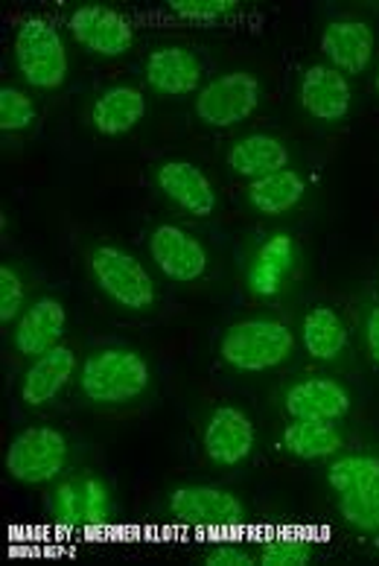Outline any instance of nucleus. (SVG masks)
<instances>
[{
    "label": "nucleus",
    "mask_w": 379,
    "mask_h": 566,
    "mask_svg": "<svg viewBox=\"0 0 379 566\" xmlns=\"http://www.w3.org/2000/svg\"><path fill=\"white\" fill-rule=\"evenodd\" d=\"M50 511L62 526H85V488L80 482H65L50 496Z\"/></svg>",
    "instance_id": "obj_26"
},
{
    "label": "nucleus",
    "mask_w": 379,
    "mask_h": 566,
    "mask_svg": "<svg viewBox=\"0 0 379 566\" xmlns=\"http://www.w3.org/2000/svg\"><path fill=\"white\" fill-rule=\"evenodd\" d=\"M283 450L295 459H324L341 447V436L333 423L318 421H295L283 429Z\"/></svg>",
    "instance_id": "obj_22"
},
{
    "label": "nucleus",
    "mask_w": 379,
    "mask_h": 566,
    "mask_svg": "<svg viewBox=\"0 0 379 566\" xmlns=\"http://www.w3.org/2000/svg\"><path fill=\"white\" fill-rule=\"evenodd\" d=\"M62 333H65V307L56 298H39L33 307L21 313L12 342H15L18 354L41 356L50 348H56Z\"/></svg>",
    "instance_id": "obj_16"
},
{
    "label": "nucleus",
    "mask_w": 379,
    "mask_h": 566,
    "mask_svg": "<svg viewBox=\"0 0 379 566\" xmlns=\"http://www.w3.org/2000/svg\"><path fill=\"white\" fill-rule=\"evenodd\" d=\"M73 371H76V354L65 345H56L48 354L35 356V363L30 365V371L24 374V382H21V400L27 406L50 403L65 389Z\"/></svg>",
    "instance_id": "obj_17"
},
{
    "label": "nucleus",
    "mask_w": 379,
    "mask_h": 566,
    "mask_svg": "<svg viewBox=\"0 0 379 566\" xmlns=\"http://www.w3.org/2000/svg\"><path fill=\"white\" fill-rule=\"evenodd\" d=\"M158 187L170 196L178 208H185L193 217H210L217 211V193L210 187L208 176L199 167L187 161H167L158 167Z\"/></svg>",
    "instance_id": "obj_14"
},
{
    "label": "nucleus",
    "mask_w": 379,
    "mask_h": 566,
    "mask_svg": "<svg viewBox=\"0 0 379 566\" xmlns=\"http://www.w3.org/2000/svg\"><path fill=\"white\" fill-rule=\"evenodd\" d=\"M204 566H254V558L240 546H217L204 555Z\"/></svg>",
    "instance_id": "obj_32"
},
{
    "label": "nucleus",
    "mask_w": 379,
    "mask_h": 566,
    "mask_svg": "<svg viewBox=\"0 0 379 566\" xmlns=\"http://www.w3.org/2000/svg\"><path fill=\"white\" fill-rule=\"evenodd\" d=\"M85 488V526H105L108 523V491L99 479H82Z\"/></svg>",
    "instance_id": "obj_31"
},
{
    "label": "nucleus",
    "mask_w": 379,
    "mask_h": 566,
    "mask_svg": "<svg viewBox=\"0 0 379 566\" xmlns=\"http://www.w3.org/2000/svg\"><path fill=\"white\" fill-rule=\"evenodd\" d=\"M322 50L339 73H362L373 56V30L362 21H333L322 35Z\"/></svg>",
    "instance_id": "obj_15"
},
{
    "label": "nucleus",
    "mask_w": 379,
    "mask_h": 566,
    "mask_svg": "<svg viewBox=\"0 0 379 566\" xmlns=\"http://www.w3.org/2000/svg\"><path fill=\"white\" fill-rule=\"evenodd\" d=\"M24 307V283L12 266H0V322L9 324L21 316Z\"/></svg>",
    "instance_id": "obj_30"
},
{
    "label": "nucleus",
    "mask_w": 379,
    "mask_h": 566,
    "mask_svg": "<svg viewBox=\"0 0 379 566\" xmlns=\"http://www.w3.org/2000/svg\"><path fill=\"white\" fill-rule=\"evenodd\" d=\"M304 190H307L304 178L286 167V170L272 172V176L254 178L249 185V202L254 205L260 213L277 217V213H286L289 208H295V205L301 202Z\"/></svg>",
    "instance_id": "obj_21"
},
{
    "label": "nucleus",
    "mask_w": 379,
    "mask_h": 566,
    "mask_svg": "<svg viewBox=\"0 0 379 566\" xmlns=\"http://www.w3.org/2000/svg\"><path fill=\"white\" fill-rule=\"evenodd\" d=\"M292 263H295V243L289 234L269 237L266 243L260 245L257 258L251 260L249 266V290L254 295H275L281 292L283 277L289 275Z\"/></svg>",
    "instance_id": "obj_19"
},
{
    "label": "nucleus",
    "mask_w": 379,
    "mask_h": 566,
    "mask_svg": "<svg viewBox=\"0 0 379 566\" xmlns=\"http://www.w3.org/2000/svg\"><path fill=\"white\" fill-rule=\"evenodd\" d=\"M251 447H254V423L249 421V415L234 406H219L204 427L208 459L222 468H234L242 459H249Z\"/></svg>",
    "instance_id": "obj_10"
},
{
    "label": "nucleus",
    "mask_w": 379,
    "mask_h": 566,
    "mask_svg": "<svg viewBox=\"0 0 379 566\" xmlns=\"http://www.w3.org/2000/svg\"><path fill=\"white\" fill-rule=\"evenodd\" d=\"M146 114V99L138 88L117 85L108 88L91 108V123L99 135H123L135 129Z\"/></svg>",
    "instance_id": "obj_18"
},
{
    "label": "nucleus",
    "mask_w": 379,
    "mask_h": 566,
    "mask_svg": "<svg viewBox=\"0 0 379 566\" xmlns=\"http://www.w3.org/2000/svg\"><path fill=\"white\" fill-rule=\"evenodd\" d=\"M301 106L313 114L315 120H341L350 108V85H347L345 73L330 65L309 67L301 80Z\"/></svg>",
    "instance_id": "obj_13"
},
{
    "label": "nucleus",
    "mask_w": 379,
    "mask_h": 566,
    "mask_svg": "<svg viewBox=\"0 0 379 566\" xmlns=\"http://www.w3.org/2000/svg\"><path fill=\"white\" fill-rule=\"evenodd\" d=\"M71 33L82 48L105 59L129 53L135 41L129 21L117 9L103 7V3H85L76 9L71 15Z\"/></svg>",
    "instance_id": "obj_8"
},
{
    "label": "nucleus",
    "mask_w": 379,
    "mask_h": 566,
    "mask_svg": "<svg viewBox=\"0 0 379 566\" xmlns=\"http://www.w3.org/2000/svg\"><path fill=\"white\" fill-rule=\"evenodd\" d=\"M295 350V336L286 324L272 318H251L231 324L222 336L219 354L236 371H266Z\"/></svg>",
    "instance_id": "obj_2"
},
{
    "label": "nucleus",
    "mask_w": 379,
    "mask_h": 566,
    "mask_svg": "<svg viewBox=\"0 0 379 566\" xmlns=\"http://www.w3.org/2000/svg\"><path fill=\"white\" fill-rule=\"evenodd\" d=\"M377 479L379 459H373V455H345V459L333 461L330 470H327V482H330V488L336 494L371 485Z\"/></svg>",
    "instance_id": "obj_25"
},
{
    "label": "nucleus",
    "mask_w": 379,
    "mask_h": 566,
    "mask_svg": "<svg viewBox=\"0 0 379 566\" xmlns=\"http://www.w3.org/2000/svg\"><path fill=\"white\" fill-rule=\"evenodd\" d=\"M236 0H170V12L187 21H219L236 12Z\"/></svg>",
    "instance_id": "obj_28"
},
{
    "label": "nucleus",
    "mask_w": 379,
    "mask_h": 566,
    "mask_svg": "<svg viewBox=\"0 0 379 566\" xmlns=\"http://www.w3.org/2000/svg\"><path fill=\"white\" fill-rule=\"evenodd\" d=\"M149 251H152V260L158 263V269L172 281L190 283L196 277H202L204 269H208L204 245L176 226L155 228Z\"/></svg>",
    "instance_id": "obj_9"
},
{
    "label": "nucleus",
    "mask_w": 379,
    "mask_h": 566,
    "mask_svg": "<svg viewBox=\"0 0 379 566\" xmlns=\"http://www.w3.org/2000/svg\"><path fill=\"white\" fill-rule=\"evenodd\" d=\"M347 331L339 313L330 307L309 310L304 318V345L315 359H336L345 350Z\"/></svg>",
    "instance_id": "obj_23"
},
{
    "label": "nucleus",
    "mask_w": 379,
    "mask_h": 566,
    "mask_svg": "<svg viewBox=\"0 0 379 566\" xmlns=\"http://www.w3.org/2000/svg\"><path fill=\"white\" fill-rule=\"evenodd\" d=\"M170 514L178 523L199 528H236L245 509L234 494L210 485H185L170 494Z\"/></svg>",
    "instance_id": "obj_7"
},
{
    "label": "nucleus",
    "mask_w": 379,
    "mask_h": 566,
    "mask_svg": "<svg viewBox=\"0 0 379 566\" xmlns=\"http://www.w3.org/2000/svg\"><path fill=\"white\" fill-rule=\"evenodd\" d=\"M67 461L65 436L53 427H30L9 444V476L24 485H41L62 473Z\"/></svg>",
    "instance_id": "obj_4"
},
{
    "label": "nucleus",
    "mask_w": 379,
    "mask_h": 566,
    "mask_svg": "<svg viewBox=\"0 0 379 566\" xmlns=\"http://www.w3.org/2000/svg\"><path fill=\"white\" fill-rule=\"evenodd\" d=\"M80 386L94 403H129V400L144 395L146 386H149V365L135 350H97L82 365Z\"/></svg>",
    "instance_id": "obj_1"
},
{
    "label": "nucleus",
    "mask_w": 379,
    "mask_h": 566,
    "mask_svg": "<svg viewBox=\"0 0 379 566\" xmlns=\"http://www.w3.org/2000/svg\"><path fill=\"white\" fill-rule=\"evenodd\" d=\"M341 517L359 532H379V479L339 496Z\"/></svg>",
    "instance_id": "obj_24"
},
{
    "label": "nucleus",
    "mask_w": 379,
    "mask_h": 566,
    "mask_svg": "<svg viewBox=\"0 0 379 566\" xmlns=\"http://www.w3.org/2000/svg\"><path fill=\"white\" fill-rule=\"evenodd\" d=\"M228 164H231V170L236 176H245L254 181V178L286 170L289 167V153L272 135H249V138L236 140L231 155H228Z\"/></svg>",
    "instance_id": "obj_20"
},
{
    "label": "nucleus",
    "mask_w": 379,
    "mask_h": 566,
    "mask_svg": "<svg viewBox=\"0 0 379 566\" xmlns=\"http://www.w3.org/2000/svg\"><path fill=\"white\" fill-rule=\"evenodd\" d=\"M15 62L33 88H59L67 76V53L56 27L41 18H30L18 27Z\"/></svg>",
    "instance_id": "obj_3"
},
{
    "label": "nucleus",
    "mask_w": 379,
    "mask_h": 566,
    "mask_svg": "<svg viewBox=\"0 0 379 566\" xmlns=\"http://www.w3.org/2000/svg\"><path fill=\"white\" fill-rule=\"evenodd\" d=\"M146 82L155 94L164 97H187L202 82V65L190 50L161 48L146 59Z\"/></svg>",
    "instance_id": "obj_12"
},
{
    "label": "nucleus",
    "mask_w": 379,
    "mask_h": 566,
    "mask_svg": "<svg viewBox=\"0 0 379 566\" xmlns=\"http://www.w3.org/2000/svg\"><path fill=\"white\" fill-rule=\"evenodd\" d=\"M33 120H35V106L24 91H18V88L0 91V129L3 132L27 129Z\"/></svg>",
    "instance_id": "obj_27"
},
{
    "label": "nucleus",
    "mask_w": 379,
    "mask_h": 566,
    "mask_svg": "<svg viewBox=\"0 0 379 566\" xmlns=\"http://www.w3.org/2000/svg\"><path fill=\"white\" fill-rule=\"evenodd\" d=\"M91 272L97 277L99 290L112 301H117L126 310H146L152 307L155 301V283L126 251L114 249V245H99L91 254Z\"/></svg>",
    "instance_id": "obj_5"
},
{
    "label": "nucleus",
    "mask_w": 379,
    "mask_h": 566,
    "mask_svg": "<svg viewBox=\"0 0 379 566\" xmlns=\"http://www.w3.org/2000/svg\"><path fill=\"white\" fill-rule=\"evenodd\" d=\"M377 91H379V73H377Z\"/></svg>",
    "instance_id": "obj_34"
},
{
    "label": "nucleus",
    "mask_w": 379,
    "mask_h": 566,
    "mask_svg": "<svg viewBox=\"0 0 379 566\" xmlns=\"http://www.w3.org/2000/svg\"><path fill=\"white\" fill-rule=\"evenodd\" d=\"M313 560V546L304 541H272L260 552L263 566H304Z\"/></svg>",
    "instance_id": "obj_29"
},
{
    "label": "nucleus",
    "mask_w": 379,
    "mask_h": 566,
    "mask_svg": "<svg viewBox=\"0 0 379 566\" xmlns=\"http://www.w3.org/2000/svg\"><path fill=\"white\" fill-rule=\"evenodd\" d=\"M365 339H368V350H371V356L379 363V307H373L371 316H368Z\"/></svg>",
    "instance_id": "obj_33"
},
{
    "label": "nucleus",
    "mask_w": 379,
    "mask_h": 566,
    "mask_svg": "<svg viewBox=\"0 0 379 566\" xmlns=\"http://www.w3.org/2000/svg\"><path fill=\"white\" fill-rule=\"evenodd\" d=\"M260 103V82L254 73L234 71L219 76L202 88V94L196 97V114L199 120L208 126H236L249 117Z\"/></svg>",
    "instance_id": "obj_6"
},
{
    "label": "nucleus",
    "mask_w": 379,
    "mask_h": 566,
    "mask_svg": "<svg viewBox=\"0 0 379 566\" xmlns=\"http://www.w3.org/2000/svg\"><path fill=\"white\" fill-rule=\"evenodd\" d=\"M350 409V395L341 382L327 380V377H313V380L295 382L286 391V412L295 421H318L333 423Z\"/></svg>",
    "instance_id": "obj_11"
}]
</instances>
